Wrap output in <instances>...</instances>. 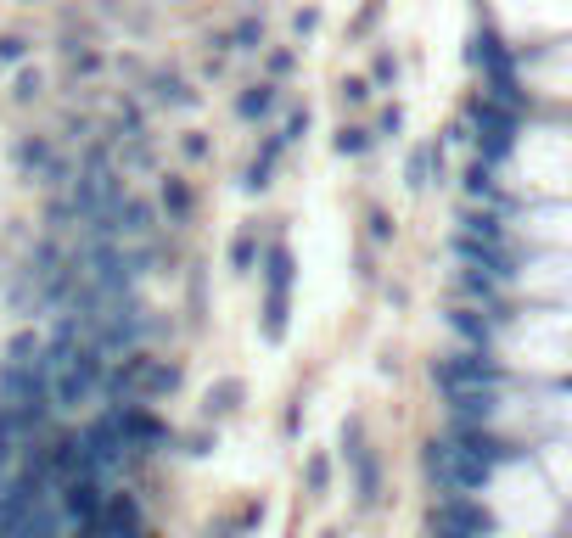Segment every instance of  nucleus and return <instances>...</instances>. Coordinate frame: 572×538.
Here are the masks:
<instances>
[{
    "instance_id": "obj_33",
    "label": "nucleus",
    "mask_w": 572,
    "mask_h": 538,
    "mask_svg": "<svg viewBox=\"0 0 572 538\" xmlns=\"http://www.w3.org/2000/svg\"><path fill=\"white\" fill-rule=\"evenodd\" d=\"M315 29H320V12H315V6H303V12L292 17V34H298V40H309Z\"/></svg>"
},
{
    "instance_id": "obj_24",
    "label": "nucleus",
    "mask_w": 572,
    "mask_h": 538,
    "mask_svg": "<svg viewBox=\"0 0 572 538\" xmlns=\"http://www.w3.org/2000/svg\"><path fill=\"white\" fill-rule=\"evenodd\" d=\"M371 79H376V85H399V57H393L387 45L376 51V62H371Z\"/></svg>"
},
{
    "instance_id": "obj_3",
    "label": "nucleus",
    "mask_w": 572,
    "mask_h": 538,
    "mask_svg": "<svg viewBox=\"0 0 572 538\" xmlns=\"http://www.w3.org/2000/svg\"><path fill=\"white\" fill-rule=\"evenodd\" d=\"M466 124L477 129L472 141H477V157H483V163H500V157L516 146V113L500 107L494 96H483V90L466 101Z\"/></svg>"
},
{
    "instance_id": "obj_13",
    "label": "nucleus",
    "mask_w": 572,
    "mask_h": 538,
    "mask_svg": "<svg viewBox=\"0 0 572 538\" xmlns=\"http://www.w3.org/2000/svg\"><path fill=\"white\" fill-rule=\"evenodd\" d=\"M281 152H286V141L281 135H270V141H264V152L253 157V163H247V174H242V191H270V180H275V163H281Z\"/></svg>"
},
{
    "instance_id": "obj_16",
    "label": "nucleus",
    "mask_w": 572,
    "mask_h": 538,
    "mask_svg": "<svg viewBox=\"0 0 572 538\" xmlns=\"http://www.w3.org/2000/svg\"><path fill=\"white\" fill-rule=\"evenodd\" d=\"M460 185H466V197H472V202H494V163L472 157V163H466V174H460Z\"/></svg>"
},
{
    "instance_id": "obj_11",
    "label": "nucleus",
    "mask_w": 572,
    "mask_h": 538,
    "mask_svg": "<svg viewBox=\"0 0 572 538\" xmlns=\"http://www.w3.org/2000/svg\"><path fill=\"white\" fill-rule=\"evenodd\" d=\"M247 387L236 382V376H225V382H214L208 393H202V421H230V415L242 410Z\"/></svg>"
},
{
    "instance_id": "obj_2",
    "label": "nucleus",
    "mask_w": 572,
    "mask_h": 538,
    "mask_svg": "<svg viewBox=\"0 0 572 538\" xmlns=\"http://www.w3.org/2000/svg\"><path fill=\"white\" fill-rule=\"evenodd\" d=\"M432 382L444 387V398H466V393H494L505 382V370L494 354H472V348H460V354H438L432 359Z\"/></svg>"
},
{
    "instance_id": "obj_14",
    "label": "nucleus",
    "mask_w": 572,
    "mask_h": 538,
    "mask_svg": "<svg viewBox=\"0 0 572 538\" xmlns=\"http://www.w3.org/2000/svg\"><path fill=\"white\" fill-rule=\"evenodd\" d=\"M12 163L23 174H45L51 163H57V152H51V135H23V141L12 146Z\"/></svg>"
},
{
    "instance_id": "obj_9",
    "label": "nucleus",
    "mask_w": 572,
    "mask_h": 538,
    "mask_svg": "<svg viewBox=\"0 0 572 538\" xmlns=\"http://www.w3.org/2000/svg\"><path fill=\"white\" fill-rule=\"evenodd\" d=\"M460 241H477V247H505V219L494 208H466L460 213Z\"/></svg>"
},
{
    "instance_id": "obj_12",
    "label": "nucleus",
    "mask_w": 572,
    "mask_h": 538,
    "mask_svg": "<svg viewBox=\"0 0 572 538\" xmlns=\"http://www.w3.org/2000/svg\"><path fill=\"white\" fill-rule=\"evenodd\" d=\"M275 101H281V90H275L270 79H258V85L236 90V118H242V124H258V118L275 113Z\"/></svg>"
},
{
    "instance_id": "obj_5",
    "label": "nucleus",
    "mask_w": 572,
    "mask_h": 538,
    "mask_svg": "<svg viewBox=\"0 0 572 538\" xmlns=\"http://www.w3.org/2000/svg\"><path fill=\"white\" fill-rule=\"evenodd\" d=\"M444 320H449V331H455L472 354H488L494 348V337H500V326L511 320V314H494V309H477V303H449L444 309Z\"/></svg>"
},
{
    "instance_id": "obj_20",
    "label": "nucleus",
    "mask_w": 572,
    "mask_h": 538,
    "mask_svg": "<svg viewBox=\"0 0 572 538\" xmlns=\"http://www.w3.org/2000/svg\"><path fill=\"white\" fill-rule=\"evenodd\" d=\"M230 269L236 275H253L258 269V230H242V236L230 241Z\"/></svg>"
},
{
    "instance_id": "obj_29",
    "label": "nucleus",
    "mask_w": 572,
    "mask_h": 538,
    "mask_svg": "<svg viewBox=\"0 0 572 538\" xmlns=\"http://www.w3.org/2000/svg\"><path fill=\"white\" fill-rule=\"evenodd\" d=\"M180 152H186L191 163H202V157L214 152V146H208V135H202V129H186V135H180Z\"/></svg>"
},
{
    "instance_id": "obj_19",
    "label": "nucleus",
    "mask_w": 572,
    "mask_h": 538,
    "mask_svg": "<svg viewBox=\"0 0 572 538\" xmlns=\"http://www.w3.org/2000/svg\"><path fill=\"white\" fill-rule=\"evenodd\" d=\"M230 45L236 51H264V12H247L236 29H230Z\"/></svg>"
},
{
    "instance_id": "obj_15",
    "label": "nucleus",
    "mask_w": 572,
    "mask_h": 538,
    "mask_svg": "<svg viewBox=\"0 0 572 538\" xmlns=\"http://www.w3.org/2000/svg\"><path fill=\"white\" fill-rule=\"evenodd\" d=\"M45 359V337L40 331H17L12 342H6V359L0 365H40Z\"/></svg>"
},
{
    "instance_id": "obj_32",
    "label": "nucleus",
    "mask_w": 572,
    "mask_h": 538,
    "mask_svg": "<svg viewBox=\"0 0 572 538\" xmlns=\"http://www.w3.org/2000/svg\"><path fill=\"white\" fill-rule=\"evenodd\" d=\"M326 482H331V460H326V454H309V488L320 494Z\"/></svg>"
},
{
    "instance_id": "obj_18",
    "label": "nucleus",
    "mask_w": 572,
    "mask_h": 538,
    "mask_svg": "<svg viewBox=\"0 0 572 538\" xmlns=\"http://www.w3.org/2000/svg\"><path fill=\"white\" fill-rule=\"evenodd\" d=\"M62 57H68V73H73V79H90V73L107 68V57H101L96 45H62Z\"/></svg>"
},
{
    "instance_id": "obj_8",
    "label": "nucleus",
    "mask_w": 572,
    "mask_h": 538,
    "mask_svg": "<svg viewBox=\"0 0 572 538\" xmlns=\"http://www.w3.org/2000/svg\"><path fill=\"white\" fill-rule=\"evenodd\" d=\"M180 382H186V365H180V359H146L141 404H152V398H174V393H180Z\"/></svg>"
},
{
    "instance_id": "obj_6",
    "label": "nucleus",
    "mask_w": 572,
    "mask_h": 538,
    "mask_svg": "<svg viewBox=\"0 0 572 538\" xmlns=\"http://www.w3.org/2000/svg\"><path fill=\"white\" fill-rule=\"evenodd\" d=\"M158 213L169 219L174 230H186L191 219H197V191H191L186 174H163V180H158Z\"/></svg>"
},
{
    "instance_id": "obj_30",
    "label": "nucleus",
    "mask_w": 572,
    "mask_h": 538,
    "mask_svg": "<svg viewBox=\"0 0 572 538\" xmlns=\"http://www.w3.org/2000/svg\"><path fill=\"white\" fill-rule=\"evenodd\" d=\"M29 57V34H0V62H23Z\"/></svg>"
},
{
    "instance_id": "obj_7",
    "label": "nucleus",
    "mask_w": 572,
    "mask_h": 538,
    "mask_svg": "<svg viewBox=\"0 0 572 538\" xmlns=\"http://www.w3.org/2000/svg\"><path fill=\"white\" fill-rule=\"evenodd\" d=\"M146 96L158 101V107H174V113H191L197 107V90H191V79H180L174 68H158V73H146Z\"/></svg>"
},
{
    "instance_id": "obj_17",
    "label": "nucleus",
    "mask_w": 572,
    "mask_h": 538,
    "mask_svg": "<svg viewBox=\"0 0 572 538\" xmlns=\"http://www.w3.org/2000/svg\"><path fill=\"white\" fill-rule=\"evenodd\" d=\"M371 146H376V135L365 124H343L337 135H331V152H337V157H365Z\"/></svg>"
},
{
    "instance_id": "obj_10",
    "label": "nucleus",
    "mask_w": 572,
    "mask_h": 538,
    "mask_svg": "<svg viewBox=\"0 0 572 538\" xmlns=\"http://www.w3.org/2000/svg\"><path fill=\"white\" fill-rule=\"evenodd\" d=\"M264 298H292V247L286 241L264 247Z\"/></svg>"
},
{
    "instance_id": "obj_28",
    "label": "nucleus",
    "mask_w": 572,
    "mask_h": 538,
    "mask_svg": "<svg viewBox=\"0 0 572 538\" xmlns=\"http://www.w3.org/2000/svg\"><path fill=\"white\" fill-rule=\"evenodd\" d=\"M309 124H315V118H309V107H298V113L286 118V129H281V141H286V146H298L303 135H309Z\"/></svg>"
},
{
    "instance_id": "obj_34",
    "label": "nucleus",
    "mask_w": 572,
    "mask_h": 538,
    "mask_svg": "<svg viewBox=\"0 0 572 538\" xmlns=\"http://www.w3.org/2000/svg\"><path fill=\"white\" fill-rule=\"evenodd\" d=\"M208 443H214L208 432H191V438H186V454H208Z\"/></svg>"
},
{
    "instance_id": "obj_25",
    "label": "nucleus",
    "mask_w": 572,
    "mask_h": 538,
    "mask_svg": "<svg viewBox=\"0 0 572 538\" xmlns=\"http://www.w3.org/2000/svg\"><path fill=\"white\" fill-rule=\"evenodd\" d=\"M404 135V107L393 101V107H382V124H376V141H399Z\"/></svg>"
},
{
    "instance_id": "obj_35",
    "label": "nucleus",
    "mask_w": 572,
    "mask_h": 538,
    "mask_svg": "<svg viewBox=\"0 0 572 538\" xmlns=\"http://www.w3.org/2000/svg\"><path fill=\"white\" fill-rule=\"evenodd\" d=\"M23 6H34V0H23Z\"/></svg>"
},
{
    "instance_id": "obj_4",
    "label": "nucleus",
    "mask_w": 572,
    "mask_h": 538,
    "mask_svg": "<svg viewBox=\"0 0 572 538\" xmlns=\"http://www.w3.org/2000/svg\"><path fill=\"white\" fill-rule=\"evenodd\" d=\"M107 421L118 426V438L129 443V449L141 454V460H152V454L163 449V443H174L169 421H163L152 404H107Z\"/></svg>"
},
{
    "instance_id": "obj_23",
    "label": "nucleus",
    "mask_w": 572,
    "mask_h": 538,
    "mask_svg": "<svg viewBox=\"0 0 572 538\" xmlns=\"http://www.w3.org/2000/svg\"><path fill=\"white\" fill-rule=\"evenodd\" d=\"M404 174H410V191H427V185H432V141L410 157V169H404Z\"/></svg>"
},
{
    "instance_id": "obj_1",
    "label": "nucleus",
    "mask_w": 572,
    "mask_h": 538,
    "mask_svg": "<svg viewBox=\"0 0 572 538\" xmlns=\"http://www.w3.org/2000/svg\"><path fill=\"white\" fill-rule=\"evenodd\" d=\"M107 365L113 359L90 348V342H57L45 337V382H51V410L57 415H79L101 398V382H107Z\"/></svg>"
},
{
    "instance_id": "obj_26",
    "label": "nucleus",
    "mask_w": 572,
    "mask_h": 538,
    "mask_svg": "<svg viewBox=\"0 0 572 538\" xmlns=\"http://www.w3.org/2000/svg\"><path fill=\"white\" fill-rule=\"evenodd\" d=\"M337 101H343V107H365V101H371V79H343V85H337Z\"/></svg>"
},
{
    "instance_id": "obj_31",
    "label": "nucleus",
    "mask_w": 572,
    "mask_h": 538,
    "mask_svg": "<svg viewBox=\"0 0 572 538\" xmlns=\"http://www.w3.org/2000/svg\"><path fill=\"white\" fill-rule=\"evenodd\" d=\"M354 275H359V286H376V253L371 247H359L354 253Z\"/></svg>"
},
{
    "instance_id": "obj_22",
    "label": "nucleus",
    "mask_w": 572,
    "mask_h": 538,
    "mask_svg": "<svg viewBox=\"0 0 572 538\" xmlns=\"http://www.w3.org/2000/svg\"><path fill=\"white\" fill-rule=\"evenodd\" d=\"M365 236H371V247H387V241L399 236V225L387 219V208H365Z\"/></svg>"
},
{
    "instance_id": "obj_21",
    "label": "nucleus",
    "mask_w": 572,
    "mask_h": 538,
    "mask_svg": "<svg viewBox=\"0 0 572 538\" xmlns=\"http://www.w3.org/2000/svg\"><path fill=\"white\" fill-rule=\"evenodd\" d=\"M40 96H45V73L40 68H23L12 79V101H17V107H34Z\"/></svg>"
},
{
    "instance_id": "obj_27",
    "label": "nucleus",
    "mask_w": 572,
    "mask_h": 538,
    "mask_svg": "<svg viewBox=\"0 0 572 538\" xmlns=\"http://www.w3.org/2000/svg\"><path fill=\"white\" fill-rule=\"evenodd\" d=\"M264 68H270V85H275V79H286V73L298 68V51H286V45H281V51H270V57H264Z\"/></svg>"
}]
</instances>
